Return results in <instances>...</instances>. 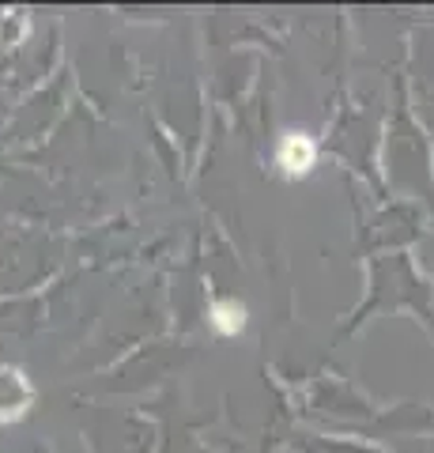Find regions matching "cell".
I'll list each match as a JSON object with an SVG mask.
<instances>
[{
	"label": "cell",
	"instance_id": "6da1fadb",
	"mask_svg": "<svg viewBox=\"0 0 434 453\" xmlns=\"http://www.w3.org/2000/svg\"><path fill=\"white\" fill-rule=\"evenodd\" d=\"M31 381L16 366H0V423H11L27 412L31 404Z\"/></svg>",
	"mask_w": 434,
	"mask_h": 453
},
{
	"label": "cell",
	"instance_id": "7a4b0ae2",
	"mask_svg": "<svg viewBox=\"0 0 434 453\" xmlns=\"http://www.w3.org/2000/svg\"><path fill=\"white\" fill-rule=\"evenodd\" d=\"M276 163L284 166L291 178L310 174L314 163H317V144H314V136H306V133H287L284 140H279V148H276Z\"/></svg>",
	"mask_w": 434,
	"mask_h": 453
},
{
	"label": "cell",
	"instance_id": "3957f363",
	"mask_svg": "<svg viewBox=\"0 0 434 453\" xmlns=\"http://www.w3.org/2000/svg\"><path fill=\"white\" fill-rule=\"evenodd\" d=\"M212 329L223 336H238L246 329V306L234 299H219L212 303Z\"/></svg>",
	"mask_w": 434,
	"mask_h": 453
}]
</instances>
